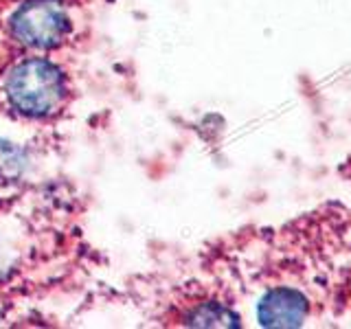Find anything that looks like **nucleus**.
I'll use <instances>...</instances> for the list:
<instances>
[{"instance_id": "nucleus-2", "label": "nucleus", "mask_w": 351, "mask_h": 329, "mask_svg": "<svg viewBox=\"0 0 351 329\" xmlns=\"http://www.w3.org/2000/svg\"><path fill=\"white\" fill-rule=\"evenodd\" d=\"M11 29L27 47L53 49L69 31V16L58 0H31L16 14Z\"/></svg>"}, {"instance_id": "nucleus-1", "label": "nucleus", "mask_w": 351, "mask_h": 329, "mask_svg": "<svg viewBox=\"0 0 351 329\" xmlns=\"http://www.w3.org/2000/svg\"><path fill=\"white\" fill-rule=\"evenodd\" d=\"M64 93V77L58 66L38 58L18 64L7 80V97L11 106L29 117H47L55 112Z\"/></svg>"}, {"instance_id": "nucleus-3", "label": "nucleus", "mask_w": 351, "mask_h": 329, "mask_svg": "<svg viewBox=\"0 0 351 329\" xmlns=\"http://www.w3.org/2000/svg\"><path fill=\"white\" fill-rule=\"evenodd\" d=\"M310 312L305 296L292 288L270 290L259 301V323L266 327H299Z\"/></svg>"}, {"instance_id": "nucleus-4", "label": "nucleus", "mask_w": 351, "mask_h": 329, "mask_svg": "<svg viewBox=\"0 0 351 329\" xmlns=\"http://www.w3.org/2000/svg\"><path fill=\"white\" fill-rule=\"evenodd\" d=\"M25 169V156H22V149H18L11 143L0 141V178L11 180L18 178Z\"/></svg>"}]
</instances>
